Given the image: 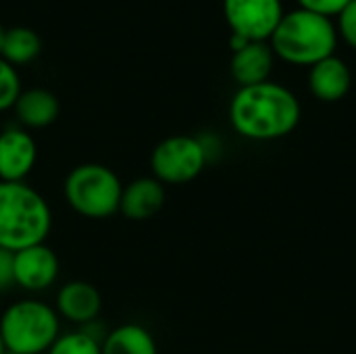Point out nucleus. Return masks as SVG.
I'll use <instances>...</instances> for the list:
<instances>
[{"label": "nucleus", "instance_id": "f257e3e1", "mask_svg": "<svg viewBox=\"0 0 356 354\" xmlns=\"http://www.w3.org/2000/svg\"><path fill=\"white\" fill-rule=\"evenodd\" d=\"M300 102L292 90L275 81L238 88L229 102L234 131L252 142H271L290 136L300 123Z\"/></svg>", "mask_w": 356, "mask_h": 354}, {"label": "nucleus", "instance_id": "6ab92c4d", "mask_svg": "<svg viewBox=\"0 0 356 354\" xmlns=\"http://www.w3.org/2000/svg\"><path fill=\"white\" fill-rule=\"evenodd\" d=\"M336 19L338 38H342L353 50H356V0H350Z\"/></svg>", "mask_w": 356, "mask_h": 354}, {"label": "nucleus", "instance_id": "2eb2a0df", "mask_svg": "<svg viewBox=\"0 0 356 354\" xmlns=\"http://www.w3.org/2000/svg\"><path fill=\"white\" fill-rule=\"evenodd\" d=\"M102 354H159L152 332L136 321L119 323L111 328L100 342Z\"/></svg>", "mask_w": 356, "mask_h": 354}, {"label": "nucleus", "instance_id": "9d476101", "mask_svg": "<svg viewBox=\"0 0 356 354\" xmlns=\"http://www.w3.org/2000/svg\"><path fill=\"white\" fill-rule=\"evenodd\" d=\"M102 305L100 290L86 280H69L60 284L54 294V309L60 321H67L73 328H86L100 319Z\"/></svg>", "mask_w": 356, "mask_h": 354}, {"label": "nucleus", "instance_id": "a211bd4d", "mask_svg": "<svg viewBox=\"0 0 356 354\" xmlns=\"http://www.w3.org/2000/svg\"><path fill=\"white\" fill-rule=\"evenodd\" d=\"M21 92H23V88H21L17 67H13L10 63H6L0 56V113L13 111Z\"/></svg>", "mask_w": 356, "mask_h": 354}, {"label": "nucleus", "instance_id": "f3484780", "mask_svg": "<svg viewBox=\"0 0 356 354\" xmlns=\"http://www.w3.org/2000/svg\"><path fill=\"white\" fill-rule=\"evenodd\" d=\"M46 354H102L100 342L79 328L63 332Z\"/></svg>", "mask_w": 356, "mask_h": 354}, {"label": "nucleus", "instance_id": "6e6552de", "mask_svg": "<svg viewBox=\"0 0 356 354\" xmlns=\"http://www.w3.org/2000/svg\"><path fill=\"white\" fill-rule=\"evenodd\" d=\"M58 255L46 242L23 248L13 255V284L29 296H38L50 290L58 282Z\"/></svg>", "mask_w": 356, "mask_h": 354}, {"label": "nucleus", "instance_id": "5701e85b", "mask_svg": "<svg viewBox=\"0 0 356 354\" xmlns=\"http://www.w3.org/2000/svg\"><path fill=\"white\" fill-rule=\"evenodd\" d=\"M0 354H8L6 353V346H4V342H2V336H0Z\"/></svg>", "mask_w": 356, "mask_h": 354}, {"label": "nucleus", "instance_id": "412c9836", "mask_svg": "<svg viewBox=\"0 0 356 354\" xmlns=\"http://www.w3.org/2000/svg\"><path fill=\"white\" fill-rule=\"evenodd\" d=\"M13 255L4 248H0V292L8 290L13 284Z\"/></svg>", "mask_w": 356, "mask_h": 354}, {"label": "nucleus", "instance_id": "0eeeda50", "mask_svg": "<svg viewBox=\"0 0 356 354\" xmlns=\"http://www.w3.org/2000/svg\"><path fill=\"white\" fill-rule=\"evenodd\" d=\"M284 13L282 0H223V17L232 33L250 42H269Z\"/></svg>", "mask_w": 356, "mask_h": 354}, {"label": "nucleus", "instance_id": "4468645a", "mask_svg": "<svg viewBox=\"0 0 356 354\" xmlns=\"http://www.w3.org/2000/svg\"><path fill=\"white\" fill-rule=\"evenodd\" d=\"M13 113H15L17 125H21L23 129L27 131L46 129L58 119L60 102L46 88H29L21 92V96L17 98L13 106Z\"/></svg>", "mask_w": 356, "mask_h": 354}, {"label": "nucleus", "instance_id": "423d86ee", "mask_svg": "<svg viewBox=\"0 0 356 354\" xmlns=\"http://www.w3.org/2000/svg\"><path fill=\"white\" fill-rule=\"evenodd\" d=\"M207 163L204 146L196 136H169L150 152L152 177L163 186H184L194 182L204 171Z\"/></svg>", "mask_w": 356, "mask_h": 354}, {"label": "nucleus", "instance_id": "7ed1b4c3", "mask_svg": "<svg viewBox=\"0 0 356 354\" xmlns=\"http://www.w3.org/2000/svg\"><path fill=\"white\" fill-rule=\"evenodd\" d=\"M275 58L294 67H313L332 56L338 46V29L330 17L294 8L284 13L269 38Z\"/></svg>", "mask_w": 356, "mask_h": 354}, {"label": "nucleus", "instance_id": "4be33fe9", "mask_svg": "<svg viewBox=\"0 0 356 354\" xmlns=\"http://www.w3.org/2000/svg\"><path fill=\"white\" fill-rule=\"evenodd\" d=\"M4 31H6V29L0 25V50H2V42H4Z\"/></svg>", "mask_w": 356, "mask_h": 354}, {"label": "nucleus", "instance_id": "dca6fc26", "mask_svg": "<svg viewBox=\"0 0 356 354\" xmlns=\"http://www.w3.org/2000/svg\"><path fill=\"white\" fill-rule=\"evenodd\" d=\"M40 50H42V40L33 29L17 25V27H8L4 31L0 56L6 63H10L13 67L29 65L31 61H35L40 56Z\"/></svg>", "mask_w": 356, "mask_h": 354}, {"label": "nucleus", "instance_id": "f8f14e48", "mask_svg": "<svg viewBox=\"0 0 356 354\" xmlns=\"http://www.w3.org/2000/svg\"><path fill=\"white\" fill-rule=\"evenodd\" d=\"M353 86L350 67L336 54L309 67V90L321 102L342 100Z\"/></svg>", "mask_w": 356, "mask_h": 354}, {"label": "nucleus", "instance_id": "9b49d317", "mask_svg": "<svg viewBox=\"0 0 356 354\" xmlns=\"http://www.w3.org/2000/svg\"><path fill=\"white\" fill-rule=\"evenodd\" d=\"M165 200H167V190L159 179H154L152 175L136 177L123 184L119 215L136 223L148 221L165 207Z\"/></svg>", "mask_w": 356, "mask_h": 354}, {"label": "nucleus", "instance_id": "ddd939ff", "mask_svg": "<svg viewBox=\"0 0 356 354\" xmlns=\"http://www.w3.org/2000/svg\"><path fill=\"white\" fill-rule=\"evenodd\" d=\"M273 65H275V54L269 42H248L244 48L232 54L229 71L234 81L240 88H246V86L269 81Z\"/></svg>", "mask_w": 356, "mask_h": 354}, {"label": "nucleus", "instance_id": "20e7f679", "mask_svg": "<svg viewBox=\"0 0 356 354\" xmlns=\"http://www.w3.org/2000/svg\"><path fill=\"white\" fill-rule=\"evenodd\" d=\"M63 334V321L54 305L23 296L0 313V336L8 354H46Z\"/></svg>", "mask_w": 356, "mask_h": 354}, {"label": "nucleus", "instance_id": "aec40b11", "mask_svg": "<svg viewBox=\"0 0 356 354\" xmlns=\"http://www.w3.org/2000/svg\"><path fill=\"white\" fill-rule=\"evenodd\" d=\"M296 2H298V8H305V10H311V13L334 19V17H338L342 13V8L350 0H296Z\"/></svg>", "mask_w": 356, "mask_h": 354}, {"label": "nucleus", "instance_id": "1a4fd4ad", "mask_svg": "<svg viewBox=\"0 0 356 354\" xmlns=\"http://www.w3.org/2000/svg\"><path fill=\"white\" fill-rule=\"evenodd\" d=\"M38 165V142L21 125L0 131V182H27Z\"/></svg>", "mask_w": 356, "mask_h": 354}, {"label": "nucleus", "instance_id": "f03ea898", "mask_svg": "<svg viewBox=\"0 0 356 354\" xmlns=\"http://www.w3.org/2000/svg\"><path fill=\"white\" fill-rule=\"evenodd\" d=\"M54 225L46 196L27 182H0V248L19 252L44 244Z\"/></svg>", "mask_w": 356, "mask_h": 354}, {"label": "nucleus", "instance_id": "39448f33", "mask_svg": "<svg viewBox=\"0 0 356 354\" xmlns=\"http://www.w3.org/2000/svg\"><path fill=\"white\" fill-rule=\"evenodd\" d=\"M123 182L115 169L102 163L75 165L63 182V198L67 207L92 221L111 219L119 213Z\"/></svg>", "mask_w": 356, "mask_h": 354}]
</instances>
